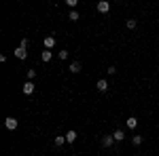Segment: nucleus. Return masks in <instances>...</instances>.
I'll use <instances>...</instances> for the list:
<instances>
[{
    "mask_svg": "<svg viewBox=\"0 0 159 156\" xmlns=\"http://www.w3.org/2000/svg\"><path fill=\"white\" fill-rule=\"evenodd\" d=\"M17 124H19V122H17V118H13V116L4 118V127H7L9 131H15V129H17Z\"/></svg>",
    "mask_w": 159,
    "mask_h": 156,
    "instance_id": "nucleus-1",
    "label": "nucleus"
},
{
    "mask_svg": "<svg viewBox=\"0 0 159 156\" xmlns=\"http://www.w3.org/2000/svg\"><path fill=\"white\" fill-rule=\"evenodd\" d=\"M108 11H110V4H108V0H100V2H98V13H102V15H106Z\"/></svg>",
    "mask_w": 159,
    "mask_h": 156,
    "instance_id": "nucleus-2",
    "label": "nucleus"
},
{
    "mask_svg": "<svg viewBox=\"0 0 159 156\" xmlns=\"http://www.w3.org/2000/svg\"><path fill=\"white\" fill-rule=\"evenodd\" d=\"M21 91H24V95H32V93H34V82H32V80H28V82L24 84V89H21Z\"/></svg>",
    "mask_w": 159,
    "mask_h": 156,
    "instance_id": "nucleus-3",
    "label": "nucleus"
},
{
    "mask_svg": "<svg viewBox=\"0 0 159 156\" xmlns=\"http://www.w3.org/2000/svg\"><path fill=\"white\" fill-rule=\"evenodd\" d=\"M15 57H17V59H25V57H28L25 47H17V48H15Z\"/></svg>",
    "mask_w": 159,
    "mask_h": 156,
    "instance_id": "nucleus-4",
    "label": "nucleus"
},
{
    "mask_svg": "<svg viewBox=\"0 0 159 156\" xmlns=\"http://www.w3.org/2000/svg\"><path fill=\"white\" fill-rule=\"evenodd\" d=\"M112 137H115V141H123V139H125V131H123V129H115Z\"/></svg>",
    "mask_w": 159,
    "mask_h": 156,
    "instance_id": "nucleus-5",
    "label": "nucleus"
},
{
    "mask_svg": "<svg viewBox=\"0 0 159 156\" xmlns=\"http://www.w3.org/2000/svg\"><path fill=\"white\" fill-rule=\"evenodd\" d=\"M112 144H115V137H112V135H104V137H102V145H104V148H110Z\"/></svg>",
    "mask_w": 159,
    "mask_h": 156,
    "instance_id": "nucleus-6",
    "label": "nucleus"
},
{
    "mask_svg": "<svg viewBox=\"0 0 159 156\" xmlns=\"http://www.w3.org/2000/svg\"><path fill=\"white\" fill-rule=\"evenodd\" d=\"M81 68H83L81 61H72V63H70V72H72V74H79V72H81Z\"/></svg>",
    "mask_w": 159,
    "mask_h": 156,
    "instance_id": "nucleus-7",
    "label": "nucleus"
},
{
    "mask_svg": "<svg viewBox=\"0 0 159 156\" xmlns=\"http://www.w3.org/2000/svg\"><path fill=\"white\" fill-rule=\"evenodd\" d=\"M125 124H127V129H136V127H138V118H134V116H129Z\"/></svg>",
    "mask_w": 159,
    "mask_h": 156,
    "instance_id": "nucleus-8",
    "label": "nucleus"
},
{
    "mask_svg": "<svg viewBox=\"0 0 159 156\" xmlns=\"http://www.w3.org/2000/svg\"><path fill=\"white\" fill-rule=\"evenodd\" d=\"M53 47H55V38L47 36V38H45V48H53Z\"/></svg>",
    "mask_w": 159,
    "mask_h": 156,
    "instance_id": "nucleus-9",
    "label": "nucleus"
},
{
    "mask_svg": "<svg viewBox=\"0 0 159 156\" xmlns=\"http://www.w3.org/2000/svg\"><path fill=\"white\" fill-rule=\"evenodd\" d=\"M40 59L45 61V63H47V61H51V51H49V48H45V51H43V55H40Z\"/></svg>",
    "mask_w": 159,
    "mask_h": 156,
    "instance_id": "nucleus-10",
    "label": "nucleus"
},
{
    "mask_svg": "<svg viewBox=\"0 0 159 156\" xmlns=\"http://www.w3.org/2000/svg\"><path fill=\"white\" fill-rule=\"evenodd\" d=\"M74 139H76V131H68L66 133V141H68V144H72Z\"/></svg>",
    "mask_w": 159,
    "mask_h": 156,
    "instance_id": "nucleus-11",
    "label": "nucleus"
},
{
    "mask_svg": "<svg viewBox=\"0 0 159 156\" xmlns=\"http://www.w3.org/2000/svg\"><path fill=\"white\" fill-rule=\"evenodd\" d=\"M106 89H108V82H106L104 78H100L98 80V91H106Z\"/></svg>",
    "mask_w": 159,
    "mask_h": 156,
    "instance_id": "nucleus-12",
    "label": "nucleus"
},
{
    "mask_svg": "<svg viewBox=\"0 0 159 156\" xmlns=\"http://www.w3.org/2000/svg\"><path fill=\"white\" fill-rule=\"evenodd\" d=\"M136 19H127V21H125V27H129V30H136Z\"/></svg>",
    "mask_w": 159,
    "mask_h": 156,
    "instance_id": "nucleus-13",
    "label": "nucleus"
},
{
    "mask_svg": "<svg viewBox=\"0 0 159 156\" xmlns=\"http://www.w3.org/2000/svg\"><path fill=\"white\" fill-rule=\"evenodd\" d=\"M64 144H66V137L57 135V137H55V145H64Z\"/></svg>",
    "mask_w": 159,
    "mask_h": 156,
    "instance_id": "nucleus-14",
    "label": "nucleus"
},
{
    "mask_svg": "<svg viewBox=\"0 0 159 156\" xmlns=\"http://www.w3.org/2000/svg\"><path fill=\"white\" fill-rule=\"evenodd\" d=\"M132 144H134V145H140V144H142V137H140V135H134V139H132Z\"/></svg>",
    "mask_w": 159,
    "mask_h": 156,
    "instance_id": "nucleus-15",
    "label": "nucleus"
},
{
    "mask_svg": "<svg viewBox=\"0 0 159 156\" xmlns=\"http://www.w3.org/2000/svg\"><path fill=\"white\" fill-rule=\"evenodd\" d=\"M68 17H70L72 21H76V19H79V11H70V15H68Z\"/></svg>",
    "mask_w": 159,
    "mask_h": 156,
    "instance_id": "nucleus-16",
    "label": "nucleus"
},
{
    "mask_svg": "<svg viewBox=\"0 0 159 156\" xmlns=\"http://www.w3.org/2000/svg\"><path fill=\"white\" fill-rule=\"evenodd\" d=\"M60 59H68V51H66V48L60 51Z\"/></svg>",
    "mask_w": 159,
    "mask_h": 156,
    "instance_id": "nucleus-17",
    "label": "nucleus"
},
{
    "mask_svg": "<svg viewBox=\"0 0 159 156\" xmlns=\"http://www.w3.org/2000/svg\"><path fill=\"white\" fill-rule=\"evenodd\" d=\"M76 2H79V0H66V4H68V6H76Z\"/></svg>",
    "mask_w": 159,
    "mask_h": 156,
    "instance_id": "nucleus-18",
    "label": "nucleus"
},
{
    "mask_svg": "<svg viewBox=\"0 0 159 156\" xmlns=\"http://www.w3.org/2000/svg\"><path fill=\"white\" fill-rule=\"evenodd\" d=\"M34 76H36V72H34V70H28V78H30V80H32Z\"/></svg>",
    "mask_w": 159,
    "mask_h": 156,
    "instance_id": "nucleus-19",
    "label": "nucleus"
}]
</instances>
